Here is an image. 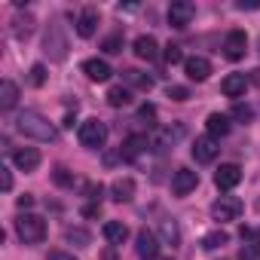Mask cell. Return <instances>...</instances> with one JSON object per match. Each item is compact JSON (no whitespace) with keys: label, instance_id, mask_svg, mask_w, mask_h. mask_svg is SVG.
I'll use <instances>...</instances> for the list:
<instances>
[{"label":"cell","instance_id":"obj_1","mask_svg":"<svg viewBox=\"0 0 260 260\" xmlns=\"http://www.w3.org/2000/svg\"><path fill=\"white\" fill-rule=\"evenodd\" d=\"M16 128H19L25 138H34V141H55L58 138L55 125L43 113H37V110H22L16 116Z\"/></svg>","mask_w":260,"mask_h":260},{"label":"cell","instance_id":"obj_2","mask_svg":"<svg viewBox=\"0 0 260 260\" xmlns=\"http://www.w3.org/2000/svg\"><path fill=\"white\" fill-rule=\"evenodd\" d=\"M16 233H19V239L25 245H37V242L46 239V220L37 217V214H22L16 220Z\"/></svg>","mask_w":260,"mask_h":260},{"label":"cell","instance_id":"obj_3","mask_svg":"<svg viewBox=\"0 0 260 260\" xmlns=\"http://www.w3.org/2000/svg\"><path fill=\"white\" fill-rule=\"evenodd\" d=\"M80 144L86 150H101L107 144V125L101 119H86L80 125Z\"/></svg>","mask_w":260,"mask_h":260},{"label":"cell","instance_id":"obj_4","mask_svg":"<svg viewBox=\"0 0 260 260\" xmlns=\"http://www.w3.org/2000/svg\"><path fill=\"white\" fill-rule=\"evenodd\" d=\"M242 214V199L239 196H220L214 205H211V217L226 223V220H236Z\"/></svg>","mask_w":260,"mask_h":260},{"label":"cell","instance_id":"obj_5","mask_svg":"<svg viewBox=\"0 0 260 260\" xmlns=\"http://www.w3.org/2000/svg\"><path fill=\"white\" fill-rule=\"evenodd\" d=\"M181 138H184V125H175V128H156V132L150 135V150L166 153V150H172Z\"/></svg>","mask_w":260,"mask_h":260},{"label":"cell","instance_id":"obj_6","mask_svg":"<svg viewBox=\"0 0 260 260\" xmlns=\"http://www.w3.org/2000/svg\"><path fill=\"white\" fill-rule=\"evenodd\" d=\"M43 46H46L49 58H55V61H61V58L68 55V40H64V34H61V25H58V22H52V25H49Z\"/></svg>","mask_w":260,"mask_h":260},{"label":"cell","instance_id":"obj_7","mask_svg":"<svg viewBox=\"0 0 260 260\" xmlns=\"http://www.w3.org/2000/svg\"><path fill=\"white\" fill-rule=\"evenodd\" d=\"M217 153H220V141H217V138L199 135V138L193 141V159H196V162H214Z\"/></svg>","mask_w":260,"mask_h":260},{"label":"cell","instance_id":"obj_8","mask_svg":"<svg viewBox=\"0 0 260 260\" xmlns=\"http://www.w3.org/2000/svg\"><path fill=\"white\" fill-rule=\"evenodd\" d=\"M196 16V7L190 4V0H175V4L169 7V25L172 28H187Z\"/></svg>","mask_w":260,"mask_h":260},{"label":"cell","instance_id":"obj_9","mask_svg":"<svg viewBox=\"0 0 260 260\" xmlns=\"http://www.w3.org/2000/svg\"><path fill=\"white\" fill-rule=\"evenodd\" d=\"M159 248H162V242H159L150 230H141V233H138V239H135V251H138L141 260H156V257H159Z\"/></svg>","mask_w":260,"mask_h":260},{"label":"cell","instance_id":"obj_10","mask_svg":"<svg viewBox=\"0 0 260 260\" xmlns=\"http://www.w3.org/2000/svg\"><path fill=\"white\" fill-rule=\"evenodd\" d=\"M245 49H248V37H245V31H230V34L223 37V55H226L230 61L245 58Z\"/></svg>","mask_w":260,"mask_h":260},{"label":"cell","instance_id":"obj_11","mask_svg":"<svg viewBox=\"0 0 260 260\" xmlns=\"http://www.w3.org/2000/svg\"><path fill=\"white\" fill-rule=\"evenodd\" d=\"M196 184H199V175H196L193 169H178V172L172 175V193H175V196H187V193H193Z\"/></svg>","mask_w":260,"mask_h":260},{"label":"cell","instance_id":"obj_12","mask_svg":"<svg viewBox=\"0 0 260 260\" xmlns=\"http://www.w3.org/2000/svg\"><path fill=\"white\" fill-rule=\"evenodd\" d=\"M147 150H150V138H147V135H128V138L122 141L119 156L132 162V159H138V156H141V153H147Z\"/></svg>","mask_w":260,"mask_h":260},{"label":"cell","instance_id":"obj_13","mask_svg":"<svg viewBox=\"0 0 260 260\" xmlns=\"http://www.w3.org/2000/svg\"><path fill=\"white\" fill-rule=\"evenodd\" d=\"M239 181H242V169H239L236 162H223V166L214 172V184H217V190H233Z\"/></svg>","mask_w":260,"mask_h":260},{"label":"cell","instance_id":"obj_14","mask_svg":"<svg viewBox=\"0 0 260 260\" xmlns=\"http://www.w3.org/2000/svg\"><path fill=\"white\" fill-rule=\"evenodd\" d=\"M83 74L92 80V83H107L110 80V64L104 61V58H89V61H83Z\"/></svg>","mask_w":260,"mask_h":260},{"label":"cell","instance_id":"obj_15","mask_svg":"<svg viewBox=\"0 0 260 260\" xmlns=\"http://www.w3.org/2000/svg\"><path fill=\"white\" fill-rule=\"evenodd\" d=\"M184 71H187V77L196 80V83H205V80L211 77V64H208V58H202V55L187 58V61H184Z\"/></svg>","mask_w":260,"mask_h":260},{"label":"cell","instance_id":"obj_16","mask_svg":"<svg viewBox=\"0 0 260 260\" xmlns=\"http://www.w3.org/2000/svg\"><path fill=\"white\" fill-rule=\"evenodd\" d=\"M40 150L37 147H19L16 153H13V162H16V169H22V172H34L37 166H40Z\"/></svg>","mask_w":260,"mask_h":260},{"label":"cell","instance_id":"obj_17","mask_svg":"<svg viewBox=\"0 0 260 260\" xmlns=\"http://www.w3.org/2000/svg\"><path fill=\"white\" fill-rule=\"evenodd\" d=\"M245 89H248V77H245V74H230V77L220 80V92H223L226 98H242Z\"/></svg>","mask_w":260,"mask_h":260},{"label":"cell","instance_id":"obj_18","mask_svg":"<svg viewBox=\"0 0 260 260\" xmlns=\"http://www.w3.org/2000/svg\"><path fill=\"white\" fill-rule=\"evenodd\" d=\"M98 28V10L95 7H86L80 16H77V34L80 37H92Z\"/></svg>","mask_w":260,"mask_h":260},{"label":"cell","instance_id":"obj_19","mask_svg":"<svg viewBox=\"0 0 260 260\" xmlns=\"http://www.w3.org/2000/svg\"><path fill=\"white\" fill-rule=\"evenodd\" d=\"M110 196H113L116 202H132V199H135V181H132V178H116V181L110 184Z\"/></svg>","mask_w":260,"mask_h":260},{"label":"cell","instance_id":"obj_20","mask_svg":"<svg viewBox=\"0 0 260 260\" xmlns=\"http://www.w3.org/2000/svg\"><path fill=\"white\" fill-rule=\"evenodd\" d=\"M208 135L211 138H223V135H230V116L226 113H208Z\"/></svg>","mask_w":260,"mask_h":260},{"label":"cell","instance_id":"obj_21","mask_svg":"<svg viewBox=\"0 0 260 260\" xmlns=\"http://www.w3.org/2000/svg\"><path fill=\"white\" fill-rule=\"evenodd\" d=\"M104 239H107L110 245H122V242L128 239V226H125L122 220H107V223H104Z\"/></svg>","mask_w":260,"mask_h":260},{"label":"cell","instance_id":"obj_22","mask_svg":"<svg viewBox=\"0 0 260 260\" xmlns=\"http://www.w3.org/2000/svg\"><path fill=\"white\" fill-rule=\"evenodd\" d=\"M19 101V86L13 80H4L0 83V110H13Z\"/></svg>","mask_w":260,"mask_h":260},{"label":"cell","instance_id":"obj_23","mask_svg":"<svg viewBox=\"0 0 260 260\" xmlns=\"http://www.w3.org/2000/svg\"><path fill=\"white\" fill-rule=\"evenodd\" d=\"M135 55H138V58H147V61H153V58L159 55V46H156V40H153V37H147V34H141V37L135 40Z\"/></svg>","mask_w":260,"mask_h":260},{"label":"cell","instance_id":"obj_24","mask_svg":"<svg viewBox=\"0 0 260 260\" xmlns=\"http://www.w3.org/2000/svg\"><path fill=\"white\" fill-rule=\"evenodd\" d=\"M122 77H125V83H128V86H135V89H144V92H150V89H153V77H147L144 71L128 68V71H122Z\"/></svg>","mask_w":260,"mask_h":260},{"label":"cell","instance_id":"obj_25","mask_svg":"<svg viewBox=\"0 0 260 260\" xmlns=\"http://www.w3.org/2000/svg\"><path fill=\"white\" fill-rule=\"evenodd\" d=\"M34 25H37V19H34L31 13H25V16H16V22H13V34H16L19 40H28V37L34 34Z\"/></svg>","mask_w":260,"mask_h":260},{"label":"cell","instance_id":"obj_26","mask_svg":"<svg viewBox=\"0 0 260 260\" xmlns=\"http://www.w3.org/2000/svg\"><path fill=\"white\" fill-rule=\"evenodd\" d=\"M107 104H110V107H125V104H132V92L122 89V86H113V89L107 92Z\"/></svg>","mask_w":260,"mask_h":260},{"label":"cell","instance_id":"obj_27","mask_svg":"<svg viewBox=\"0 0 260 260\" xmlns=\"http://www.w3.org/2000/svg\"><path fill=\"white\" fill-rule=\"evenodd\" d=\"M64 239H68L71 245H77V248H89V242H92V236H89L86 230H80V226H68V230H64Z\"/></svg>","mask_w":260,"mask_h":260},{"label":"cell","instance_id":"obj_28","mask_svg":"<svg viewBox=\"0 0 260 260\" xmlns=\"http://www.w3.org/2000/svg\"><path fill=\"white\" fill-rule=\"evenodd\" d=\"M159 233H162V239H166V245H181V233H178V223L175 220H162L159 223Z\"/></svg>","mask_w":260,"mask_h":260},{"label":"cell","instance_id":"obj_29","mask_svg":"<svg viewBox=\"0 0 260 260\" xmlns=\"http://www.w3.org/2000/svg\"><path fill=\"white\" fill-rule=\"evenodd\" d=\"M226 242H230V236H226L223 230H214V233H208V236L202 239V248H205V251H214V248H223Z\"/></svg>","mask_w":260,"mask_h":260},{"label":"cell","instance_id":"obj_30","mask_svg":"<svg viewBox=\"0 0 260 260\" xmlns=\"http://www.w3.org/2000/svg\"><path fill=\"white\" fill-rule=\"evenodd\" d=\"M239 260H260V242L257 239H245V245L239 251Z\"/></svg>","mask_w":260,"mask_h":260},{"label":"cell","instance_id":"obj_31","mask_svg":"<svg viewBox=\"0 0 260 260\" xmlns=\"http://www.w3.org/2000/svg\"><path fill=\"white\" fill-rule=\"evenodd\" d=\"M101 49H104L107 55H116V52H122V34H110V37L101 43Z\"/></svg>","mask_w":260,"mask_h":260},{"label":"cell","instance_id":"obj_32","mask_svg":"<svg viewBox=\"0 0 260 260\" xmlns=\"http://www.w3.org/2000/svg\"><path fill=\"white\" fill-rule=\"evenodd\" d=\"M162 58H166L169 64H181V61H187V58H184V52H181V46H175V43H169V46H166Z\"/></svg>","mask_w":260,"mask_h":260},{"label":"cell","instance_id":"obj_33","mask_svg":"<svg viewBox=\"0 0 260 260\" xmlns=\"http://www.w3.org/2000/svg\"><path fill=\"white\" fill-rule=\"evenodd\" d=\"M28 83H31V86H43V83H46V68H43V64H34L31 74H28Z\"/></svg>","mask_w":260,"mask_h":260},{"label":"cell","instance_id":"obj_34","mask_svg":"<svg viewBox=\"0 0 260 260\" xmlns=\"http://www.w3.org/2000/svg\"><path fill=\"white\" fill-rule=\"evenodd\" d=\"M166 95H169L172 101H187V98H190V89H187V86H169Z\"/></svg>","mask_w":260,"mask_h":260},{"label":"cell","instance_id":"obj_35","mask_svg":"<svg viewBox=\"0 0 260 260\" xmlns=\"http://www.w3.org/2000/svg\"><path fill=\"white\" fill-rule=\"evenodd\" d=\"M251 116H254V110H251L248 104H236V107H233V119H242V122H251Z\"/></svg>","mask_w":260,"mask_h":260},{"label":"cell","instance_id":"obj_36","mask_svg":"<svg viewBox=\"0 0 260 260\" xmlns=\"http://www.w3.org/2000/svg\"><path fill=\"white\" fill-rule=\"evenodd\" d=\"M138 119L147 122V125H153V122H156V107H153V104H144V107L138 110Z\"/></svg>","mask_w":260,"mask_h":260},{"label":"cell","instance_id":"obj_37","mask_svg":"<svg viewBox=\"0 0 260 260\" xmlns=\"http://www.w3.org/2000/svg\"><path fill=\"white\" fill-rule=\"evenodd\" d=\"M52 178H55V184H61V187H74V178H71V172H68V169H61V166L55 169V175H52Z\"/></svg>","mask_w":260,"mask_h":260},{"label":"cell","instance_id":"obj_38","mask_svg":"<svg viewBox=\"0 0 260 260\" xmlns=\"http://www.w3.org/2000/svg\"><path fill=\"white\" fill-rule=\"evenodd\" d=\"M0 178H4V190L10 193V190H13V172H10V169L4 166V169H0Z\"/></svg>","mask_w":260,"mask_h":260},{"label":"cell","instance_id":"obj_39","mask_svg":"<svg viewBox=\"0 0 260 260\" xmlns=\"http://www.w3.org/2000/svg\"><path fill=\"white\" fill-rule=\"evenodd\" d=\"M98 214H101V205H98V202H89V205L83 208V217H98Z\"/></svg>","mask_w":260,"mask_h":260},{"label":"cell","instance_id":"obj_40","mask_svg":"<svg viewBox=\"0 0 260 260\" xmlns=\"http://www.w3.org/2000/svg\"><path fill=\"white\" fill-rule=\"evenodd\" d=\"M16 205H19L22 211H28V208L34 205V196H31V193H25V196H19V202H16Z\"/></svg>","mask_w":260,"mask_h":260},{"label":"cell","instance_id":"obj_41","mask_svg":"<svg viewBox=\"0 0 260 260\" xmlns=\"http://www.w3.org/2000/svg\"><path fill=\"white\" fill-rule=\"evenodd\" d=\"M239 10H260V0H239Z\"/></svg>","mask_w":260,"mask_h":260},{"label":"cell","instance_id":"obj_42","mask_svg":"<svg viewBox=\"0 0 260 260\" xmlns=\"http://www.w3.org/2000/svg\"><path fill=\"white\" fill-rule=\"evenodd\" d=\"M49 260H77L74 254H68V251H52L49 254Z\"/></svg>","mask_w":260,"mask_h":260},{"label":"cell","instance_id":"obj_43","mask_svg":"<svg viewBox=\"0 0 260 260\" xmlns=\"http://www.w3.org/2000/svg\"><path fill=\"white\" fill-rule=\"evenodd\" d=\"M251 80H254V83L260 86V68H257V71H251Z\"/></svg>","mask_w":260,"mask_h":260},{"label":"cell","instance_id":"obj_44","mask_svg":"<svg viewBox=\"0 0 260 260\" xmlns=\"http://www.w3.org/2000/svg\"><path fill=\"white\" fill-rule=\"evenodd\" d=\"M104 260H113V254H107V257H104Z\"/></svg>","mask_w":260,"mask_h":260}]
</instances>
